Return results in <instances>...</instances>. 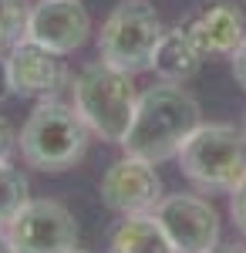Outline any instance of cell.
Returning a JSON list of instances; mask_svg holds the SVG:
<instances>
[{
    "label": "cell",
    "instance_id": "cell-1",
    "mask_svg": "<svg viewBox=\"0 0 246 253\" xmlns=\"http://www.w3.org/2000/svg\"><path fill=\"white\" fill-rule=\"evenodd\" d=\"M203 125V108L199 101L182 88V84H172V81H159L145 88L138 95L135 105L132 125L122 138V149L128 156L149 159V162H165L175 159L182 142Z\"/></svg>",
    "mask_w": 246,
    "mask_h": 253
},
{
    "label": "cell",
    "instance_id": "cell-2",
    "mask_svg": "<svg viewBox=\"0 0 246 253\" xmlns=\"http://www.w3.org/2000/svg\"><path fill=\"white\" fill-rule=\"evenodd\" d=\"M88 135H91V128L84 125L75 105L47 95L34 105V112L20 125L17 152L38 172H64L84 159Z\"/></svg>",
    "mask_w": 246,
    "mask_h": 253
},
{
    "label": "cell",
    "instance_id": "cell-3",
    "mask_svg": "<svg viewBox=\"0 0 246 253\" xmlns=\"http://www.w3.org/2000/svg\"><path fill=\"white\" fill-rule=\"evenodd\" d=\"M179 169L203 193H233L246 175V128L203 122L179 149Z\"/></svg>",
    "mask_w": 246,
    "mask_h": 253
},
{
    "label": "cell",
    "instance_id": "cell-4",
    "mask_svg": "<svg viewBox=\"0 0 246 253\" xmlns=\"http://www.w3.org/2000/svg\"><path fill=\"white\" fill-rule=\"evenodd\" d=\"M71 91H75V108L78 115L84 118V125L105 142L122 145V138L132 125L135 105H138V91H135L132 75L118 71V68H112V64H105L98 58L75 75Z\"/></svg>",
    "mask_w": 246,
    "mask_h": 253
},
{
    "label": "cell",
    "instance_id": "cell-5",
    "mask_svg": "<svg viewBox=\"0 0 246 253\" xmlns=\"http://www.w3.org/2000/svg\"><path fill=\"white\" fill-rule=\"evenodd\" d=\"M162 31L165 27L149 0H122L98 31V58L118 71L138 75L149 68Z\"/></svg>",
    "mask_w": 246,
    "mask_h": 253
},
{
    "label": "cell",
    "instance_id": "cell-6",
    "mask_svg": "<svg viewBox=\"0 0 246 253\" xmlns=\"http://www.w3.org/2000/svg\"><path fill=\"white\" fill-rule=\"evenodd\" d=\"M17 253H68L78 247L75 213L57 199H27L7 223Z\"/></svg>",
    "mask_w": 246,
    "mask_h": 253
},
{
    "label": "cell",
    "instance_id": "cell-7",
    "mask_svg": "<svg viewBox=\"0 0 246 253\" xmlns=\"http://www.w3.org/2000/svg\"><path fill=\"white\" fill-rule=\"evenodd\" d=\"M155 219L169 236L175 253H212L219 243V213L196 193H172L155 203Z\"/></svg>",
    "mask_w": 246,
    "mask_h": 253
},
{
    "label": "cell",
    "instance_id": "cell-8",
    "mask_svg": "<svg viewBox=\"0 0 246 253\" xmlns=\"http://www.w3.org/2000/svg\"><path fill=\"white\" fill-rule=\"evenodd\" d=\"M98 193H101V203L108 210H115L122 216L152 213L155 203L162 199V179L155 172V162L125 152L122 159H115L112 166L101 172Z\"/></svg>",
    "mask_w": 246,
    "mask_h": 253
},
{
    "label": "cell",
    "instance_id": "cell-9",
    "mask_svg": "<svg viewBox=\"0 0 246 253\" xmlns=\"http://www.w3.org/2000/svg\"><path fill=\"white\" fill-rule=\"evenodd\" d=\"M91 34V17L81 0H38L31 7L27 31L24 38L54 51V54H71L78 51Z\"/></svg>",
    "mask_w": 246,
    "mask_h": 253
},
{
    "label": "cell",
    "instance_id": "cell-10",
    "mask_svg": "<svg viewBox=\"0 0 246 253\" xmlns=\"http://www.w3.org/2000/svg\"><path fill=\"white\" fill-rule=\"evenodd\" d=\"M7 71H10V88L20 98H47L68 81L61 54H54V51H47V47H41L27 38L10 44Z\"/></svg>",
    "mask_w": 246,
    "mask_h": 253
},
{
    "label": "cell",
    "instance_id": "cell-11",
    "mask_svg": "<svg viewBox=\"0 0 246 253\" xmlns=\"http://www.w3.org/2000/svg\"><path fill=\"white\" fill-rule=\"evenodd\" d=\"M182 27L203 47V54H233L246 38V17L236 0H206Z\"/></svg>",
    "mask_w": 246,
    "mask_h": 253
},
{
    "label": "cell",
    "instance_id": "cell-12",
    "mask_svg": "<svg viewBox=\"0 0 246 253\" xmlns=\"http://www.w3.org/2000/svg\"><path fill=\"white\" fill-rule=\"evenodd\" d=\"M203 47L192 41V34L179 24V27H169L162 31V38L152 51L149 61V71H155L159 81H172V84H186L199 75L203 68Z\"/></svg>",
    "mask_w": 246,
    "mask_h": 253
},
{
    "label": "cell",
    "instance_id": "cell-13",
    "mask_svg": "<svg viewBox=\"0 0 246 253\" xmlns=\"http://www.w3.org/2000/svg\"><path fill=\"white\" fill-rule=\"evenodd\" d=\"M108 253H175L155 213H128L108 236Z\"/></svg>",
    "mask_w": 246,
    "mask_h": 253
},
{
    "label": "cell",
    "instance_id": "cell-14",
    "mask_svg": "<svg viewBox=\"0 0 246 253\" xmlns=\"http://www.w3.org/2000/svg\"><path fill=\"white\" fill-rule=\"evenodd\" d=\"M31 199V186H27V175L14 169L10 162H0V226H7L17 210Z\"/></svg>",
    "mask_w": 246,
    "mask_h": 253
},
{
    "label": "cell",
    "instance_id": "cell-15",
    "mask_svg": "<svg viewBox=\"0 0 246 253\" xmlns=\"http://www.w3.org/2000/svg\"><path fill=\"white\" fill-rule=\"evenodd\" d=\"M27 17H31L27 0H0V47H10L24 38Z\"/></svg>",
    "mask_w": 246,
    "mask_h": 253
},
{
    "label": "cell",
    "instance_id": "cell-16",
    "mask_svg": "<svg viewBox=\"0 0 246 253\" xmlns=\"http://www.w3.org/2000/svg\"><path fill=\"white\" fill-rule=\"evenodd\" d=\"M229 213H233L236 230H240V233H246V175H243V182L229 193Z\"/></svg>",
    "mask_w": 246,
    "mask_h": 253
},
{
    "label": "cell",
    "instance_id": "cell-17",
    "mask_svg": "<svg viewBox=\"0 0 246 253\" xmlns=\"http://www.w3.org/2000/svg\"><path fill=\"white\" fill-rule=\"evenodd\" d=\"M17 152V128L0 115V162H10Z\"/></svg>",
    "mask_w": 246,
    "mask_h": 253
},
{
    "label": "cell",
    "instance_id": "cell-18",
    "mask_svg": "<svg viewBox=\"0 0 246 253\" xmlns=\"http://www.w3.org/2000/svg\"><path fill=\"white\" fill-rule=\"evenodd\" d=\"M229 61H233V78H236V84L246 91V38L236 44V51L229 54Z\"/></svg>",
    "mask_w": 246,
    "mask_h": 253
},
{
    "label": "cell",
    "instance_id": "cell-19",
    "mask_svg": "<svg viewBox=\"0 0 246 253\" xmlns=\"http://www.w3.org/2000/svg\"><path fill=\"white\" fill-rule=\"evenodd\" d=\"M10 95H14V88H10V71H7V58L0 54V105Z\"/></svg>",
    "mask_w": 246,
    "mask_h": 253
},
{
    "label": "cell",
    "instance_id": "cell-20",
    "mask_svg": "<svg viewBox=\"0 0 246 253\" xmlns=\"http://www.w3.org/2000/svg\"><path fill=\"white\" fill-rule=\"evenodd\" d=\"M0 253H17L14 250V243H10V236H7V230L0 226Z\"/></svg>",
    "mask_w": 246,
    "mask_h": 253
},
{
    "label": "cell",
    "instance_id": "cell-21",
    "mask_svg": "<svg viewBox=\"0 0 246 253\" xmlns=\"http://www.w3.org/2000/svg\"><path fill=\"white\" fill-rule=\"evenodd\" d=\"M68 253H88V250H78V247H75V250H68Z\"/></svg>",
    "mask_w": 246,
    "mask_h": 253
},
{
    "label": "cell",
    "instance_id": "cell-22",
    "mask_svg": "<svg viewBox=\"0 0 246 253\" xmlns=\"http://www.w3.org/2000/svg\"><path fill=\"white\" fill-rule=\"evenodd\" d=\"M226 253H236V250H226Z\"/></svg>",
    "mask_w": 246,
    "mask_h": 253
},
{
    "label": "cell",
    "instance_id": "cell-23",
    "mask_svg": "<svg viewBox=\"0 0 246 253\" xmlns=\"http://www.w3.org/2000/svg\"><path fill=\"white\" fill-rule=\"evenodd\" d=\"M243 3H246V0H243Z\"/></svg>",
    "mask_w": 246,
    "mask_h": 253
}]
</instances>
